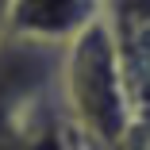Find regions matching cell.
I'll use <instances>...</instances> for the list:
<instances>
[{"mask_svg":"<svg viewBox=\"0 0 150 150\" xmlns=\"http://www.w3.org/2000/svg\"><path fill=\"white\" fill-rule=\"evenodd\" d=\"M100 16V0H8V35L42 46H69Z\"/></svg>","mask_w":150,"mask_h":150,"instance_id":"3957f363","label":"cell"},{"mask_svg":"<svg viewBox=\"0 0 150 150\" xmlns=\"http://www.w3.org/2000/svg\"><path fill=\"white\" fill-rule=\"evenodd\" d=\"M100 4H108V0H100Z\"/></svg>","mask_w":150,"mask_h":150,"instance_id":"ba28073f","label":"cell"},{"mask_svg":"<svg viewBox=\"0 0 150 150\" xmlns=\"http://www.w3.org/2000/svg\"><path fill=\"white\" fill-rule=\"evenodd\" d=\"M104 23L115 35H139L150 31V0H108Z\"/></svg>","mask_w":150,"mask_h":150,"instance_id":"277c9868","label":"cell"},{"mask_svg":"<svg viewBox=\"0 0 150 150\" xmlns=\"http://www.w3.org/2000/svg\"><path fill=\"white\" fill-rule=\"evenodd\" d=\"M119 150H150V115H135V123L123 135Z\"/></svg>","mask_w":150,"mask_h":150,"instance_id":"5b68a950","label":"cell"},{"mask_svg":"<svg viewBox=\"0 0 150 150\" xmlns=\"http://www.w3.org/2000/svg\"><path fill=\"white\" fill-rule=\"evenodd\" d=\"M73 150H93V146H88V142H85V139L77 135V146H73Z\"/></svg>","mask_w":150,"mask_h":150,"instance_id":"52a82bcc","label":"cell"},{"mask_svg":"<svg viewBox=\"0 0 150 150\" xmlns=\"http://www.w3.org/2000/svg\"><path fill=\"white\" fill-rule=\"evenodd\" d=\"M8 39V0H0V42Z\"/></svg>","mask_w":150,"mask_h":150,"instance_id":"8992f818","label":"cell"},{"mask_svg":"<svg viewBox=\"0 0 150 150\" xmlns=\"http://www.w3.org/2000/svg\"><path fill=\"white\" fill-rule=\"evenodd\" d=\"M62 50L27 39L0 42V150H73L62 96Z\"/></svg>","mask_w":150,"mask_h":150,"instance_id":"6da1fadb","label":"cell"},{"mask_svg":"<svg viewBox=\"0 0 150 150\" xmlns=\"http://www.w3.org/2000/svg\"><path fill=\"white\" fill-rule=\"evenodd\" d=\"M62 96L73 131L93 150H119L135 123L123 54L104 16L62 50Z\"/></svg>","mask_w":150,"mask_h":150,"instance_id":"7a4b0ae2","label":"cell"}]
</instances>
